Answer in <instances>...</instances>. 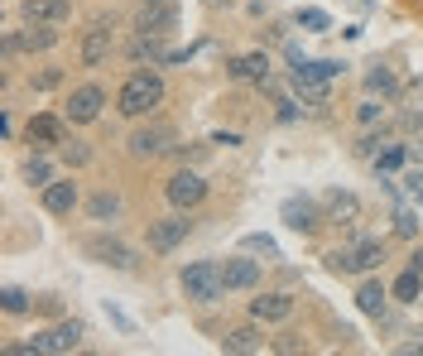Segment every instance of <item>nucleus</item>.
<instances>
[{"instance_id":"obj_1","label":"nucleus","mask_w":423,"mask_h":356,"mask_svg":"<svg viewBox=\"0 0 423 356\" xmlns=\"http://www.w3.org/2000/svg\"><path fill=\"white\" fill-rule=\"evenodd\" d=\"M164 78H159L154 68H135L130 78L121 82V97H116V111L125 116V121H140V116H149L154 106H164Z\"/></svg>"},{"instance_id":"obj_2","label":"nucleus","mask_w":423,"mask_h":356,"mask_svg":"<svg viewBox=\"0 0 423 356\" xmlns=\"http://www.w3.org/2000/svg\"><path fill=\"white\" fill-rule=\"evenodd\" d=\"M87 328H82L78 318H68V323H58V328H44L34 332V342H5V356H39V352H78Z\"/></svg>"},{"instance_id":"obj_3","label":"nucleus","mask_w":423,"mask_h":356,"mask_svg":"<svg viewBox=\"0 0 423 356\" xmlns=\"http://www.w3.org/2000/svg\"><path fill=\"white\" fill-rule=\"evenodd\" d=\"M111 54H116V20L111 15H97L78 39V63L82 68H102Z\"/></svg>"},{"instance_id":"obj_4","label":"nucleus","mask_w":423,"mask_h":356,"mask_svg":"<svg viewBox=\"0 0 423 356\" xmlns=\"http://www.w3.org/2000/svg\"><path fill=\"white\" fill-rule=\"evenodd\" d=\"M183 294L192 303H216L226 294V279H221V265L216 260H192L183 270Z\"/></svg>"},{"instance_id":"obj_5","label":"nucleus","mask_w":423,"mask_h":356,"mask_svg":"<svg viewBox=\"0 0 423 356\" xmlns=\"http://www.w3.org/2000/svg\"><path fill=\"white\" fill-rule=\"evenodd\" d=\"M173 145H178V130L168 121H154V125H140L130 135V154L135 159H159V154H173Z\"/></svg>"},{"instance_id":"obj_6","label":"nucleus","mask_w":423,"mask_h":356,"mask_svg":"<svg viewBox=\"0 0 423 356\" xmlns=\"http://www.w3.org/2000/svg\"><path fill=\"white\" fill-rule=\"evenodd\" d=\"M279 221L289 226V231H317L322 221H327V212H322V202L317 197H303V192H293V197H284V207H279Z\"/></svg>"},{"instance_id":"obj_7","label":"nucleus","mask_w":423,"mask_h":356,"mask_svg":"<svg viewBox=\"0 0 423 356\" xmlns=\"http://www.w3.org/2000/svg\"><path fill=\"white\" fill-rule=\"evenodd\" d=\"M82 255L97 260V265H111V270H135V250L121 236H87L82 241Z\"/></svg>"},{"instance_id":"obj_8","label":"nucleus","mask_w":423,"mask_h":356,"mask_svg":"<svg viewBox=\"0 0 423 356\" xmlns=\"http://www.w3.org/2000/svg\"><path fill=\"white\" fill-rule=\"evenodd\" d=\"M102 106H106V87L102 82H82V87H73V97H68L63 116H68L73 125H92V121L102 116Z\"/></svg>"},{"instance_id":"obj_9","label":"nucleus","mask_w":423,"mask_h":356,"mask_svg":"<svg viewBox=\"0 0 423 356\" xmlns=\"http://www.w3.org/2000/svg\"><path fill=\"white\" fill-rule=\"evenodd\" d=\"M164 197H168L178 212H183V207H197V202L207 197V178H202L197 168H188V164H183L178 173H173V178H168V183H164Z\"/></svg>"},{"instance_id":"obj_10","label":"nucleus","mask_w":423,"mask_h":356,"mask_svg":"<svg viewBox=\"0 0 423 356\" xmlns=\"http://www.w3.org/2000/svg\"><path fill=\"white\" fill-rule=\"evenodd\" d=\"M188 231H192L188 217H159V221H149V231H145V246L154 250V255H168V250H178L188 241Z\"/></svg>"},{"instance_id":"obj_11","label":"nucleus","mask_w":423,"mask_h":356,"mask_svg":"<svg viewBox=\"0 0 423 356\" xmlns=\"http://www.w3.org/2000/svg\"><path fill=\"white\" fill-rule=\"evenodd\" d=\"M168 34H149V29H135V39L125 44V58H130L135 68H145V63H168Z\"/></svg>"},{"instance_id":"obj_12","label":"nucleus","mask_w":423,"mask_h":356,"mask_svg":"<svg viewBox=\"0 0 423 356\" xmlns=\"http://www.w3.org/2000/svg\"><path fill=\"white\" fill-rule=\"evenodd\" d=\"M293 308H298V299L284 294V289H274V294H260V299L250 303V318L255 323H289Z\"/></svg>"},{"instance_id":"obj_13","label":"nucleus","mask_w":423,"mask_h":356,"mask_svg":"<svg viewBox=\"0 0 423 356\" xmlns=\"http://www.w3.org/2000/svg\"><path fill=\"white\" fill-rule=\"evenodd\" d=\"M135 29H149V34H168V39H173V29H178V0L145 5V10H140V20H135Z\"/></svg>"},{"instance_id":"obj_14","label":"nucleus","mask_w":423,"mask_h":356,"mask_svg":"<svg viewBox=\"0 0 423 356\" xmlns=\"http://www.w3.org/2000/svg\"><path fill=\"white\" fill-rule=\"evenodd\" d=\"M82 202V192L73 178H53L49 188H44V212L49 217H73V207Z\"/></svg>"},{"instance_id":"obj_15","label":"nucleus","mask_w":423,"mask_h":356,"mask_svg":"<svg viewBox=\"0 0 423 356\" xmlns=\"http://www.w3.org/2000/svg\"><path fill=\"white\" fill-rule=\"evenodd\" d=\"M20 15L29 25H68L73 20V0H25Z\"/></svg>"},{"instance_id":"obj_16","label":"nucleus","mask_w":423,"mask_h":356,"mask_svg":"<svg viewBox=\"0 0 423 356\" xmlns=\"http://www.w3.org/2000/svg\"><path fill=\"white\" fill-rule=\"evenodd\" d=\"M63 121H68V116H49V111H44V116H34V121H29V130H25V140L29 145H34V149H58V145H63Z\"/></svg>"},{"instance_id":"obj_17","label":"nucleus","mask_w":423,"mask_h":356,"mask_svg":"<svg viewBox=\"0 0 423 356\" xmlns=\"http://www.w3.org/2000/svg\"><path fill=\"white\" fill-rule=\"evenodd\" d=\"M226 73L236 78V82H264V78H274V63H269V54H240L226 63Z\"/></svg>"},{"instance_id":"obj_18","label":"nucleus","mask_w":423,"mask_h":356,"mask_svg":"<svg viewBox=\"0 0 423 356\" xmlns=\"http://www.w3.org/2000/svg\"><path fill=\"white\" fill-rule=\"evenodd\" d=\"M221 279H226V294H240V289H255L260 284V260H226L221 265Z\"/></svg>"},{"instance_id":"obj_19","label":"nucleus","mask_w":423,"mask_h":356,"mask_svg":"<svg viewBox=\"0 0 423 356\" xmlns=\"http://www.w3.org/2000/svg\"><path fill=\"white\" fill-rule=\"evenodd\" d=\"M322 212H327V221H356V217H361V197H356V192L332 188L327 197H322Z\"/></svg>"},{"instance_id":"obj_20","label":"nucleus","mask_w":423,"mask_h":356,"mask_svg":"<svg viewBox=\"0 0 423 356\" xmlns=\"http://www.w3.org/2000/svg\"><path fill=\"white\" fill-rule=\"evenodd\" d=\"M385 241H356L351 246V274H370V270H380L385 265Z\"/></svg>"},{"instance_id":"obj_21","label":"nucleus","mask_w":423,"mask_h":356,"mask_svg":"<svg viewBox=\"0 0 423 356\" xmlns=\"http://www.w3.org/2000/svg\"><path fill=\"white\" fill-rule=\"evenodd\" d=\"M385 299H390V294H385L380 279H366V284L356 289V308H361L366 318H385Z\"/></svg>"},{"instance_id":"obj_22","label":"nucleus","mask_w":423,"mask_h":356,"mask_svg":"<svg viewBox=\"0 0 423 356\" xmlns=\"http://www.w3.org/2000/svg\"><path fill=\"white\" fill-rule=\"evenodd\" d=\"M366 92H370V97L380 92L385 102H395V97H399V78L385 68V63H370V68H366Z\"/></svg>"},{"instance_id":"obj_23","label":"nucleus","mask_w":423,"mask_h":356,"mask_svg":"<svg viewBox=\"0 0 423 356\" xmlns=\"http://www.w3.org/2000/svg\"><path fill=\"white\" fill-rule=\"evenodd\" d=\"M87 217L92 221H116L121 217V197H116L111 188H97L92 197H87Z\"/></svg>"},{"instance_id":"obj_24","label":"nucleus","mask_w":423,"mask_h":356,"mask_svg":"<svg viewBox=\"0 0 423 356\" xmlns=\"http://www.w3.org/2000/svg\"><path fill=\"white\" fill-rule=\"evenodd\" d=\"M221 347H226V352H260L264 337H260V328H231L221 337Z\"/></svg>"},{"instance_id":"obj_25","label":"nucleus","mask_w":423,"mask_h":356,"mask_svg":"<svg viewBox=\"0 0 423 356\" xmlns=\"http://www.w3.org/2000/svg\"><path fill=\"white\" fill-rule=\"evenodd\" d=\"M390 294H395L399 303H419V294H423V270H414V265H409V270L395 279V289H390Z\"/></svg>"},{"instance_id":"obj_26","label":"nucleus","mask_w":423,"mask_h":356,"mask_svg":"<svg viewBox=\"0 0 423 356\" xmlns=\"http://www.w3.org/2000/svg\"><path fill=\"white\" fill-rule=\"evenodd\" d=\"M404 164H409V149H404V145H385V149L375 154V173H399Z\"/></svg>"},{"instance_id":"obj_27","label":"nucleus","mask_w":423,"mask_h":356,"mask_svg":"<svg viewBox=\"0 0 423 356\" xmlns=\"http://www.w3.org/2000/svg\"><path fill=\"white\" fill-rule=\"evenodd\" d=\"M293 25H298V29H308V34H327V29H332V15L308 5V10H298V20H293Z\"/></svg>"},{"instance_id":"obj_28","label":"nucleus","mask_w":423,"mask_h":356,"mask_svg":"<svg viewBox=\"0 0 423 356\" xmlns=\"http://www.w3.org/2000/svg\"><path fill=\"white\" fill-rule=\"evenodd\" d=\"M240 250H250V255H269V260H279V246H274V236H264V231H250V236H240Z\"/></svg>"},{"instance_id":"obj_29","label":"nucleus","mask_w":423,"mask_h":356,"mask_svg":"<svg viewBox=\"0 0 423 356\" xmlns=\"http://www.w3.org/2000/svg\"><path fill=\"white\" fill-rule=\"evenodd\" d=\"M25 183H29V188H49V183H53V164L34 154V159L25 164Z\"/></svg>"},{"instance_id":"obj_30","label":"nucleus","mask_w":423,"mask_h":356,"mask_svg":"<svg viewBox=\"0 0 423 356\" xmlns=\"http://www.w3.org/2000/svg\"><path fill=\"white\" fill-rule=\"evenodd\" d=\"M58 154H63V164H68V168H82L87 159H92V149H87L82 140H63V145H58Z\"/></svg>"},{"instance_id":"obj_31","label":"nucleus","mask_w":423,"mask_h":356,"mask_svg":"<svg viewBox=\"0 0 423 356\" xmlns=\"http://www.w3.org/2000/svg\"><path fill=\"white\" fill-rule=\"evenodd\" d=\"M212 154V145H173V159L178 164H202Z\"/></svg>"},{"instance_id":"obj_32","label":"nucleus","mask_w":423,"mask_h":356,"mask_svg":"<svg viewBox=\"0 0 423 356\" xmlns=\"http://www.w3.org/2000/svg\"><path fill=\"white\" fill-rule=\"evenodd\" d=\"M385 140H390V135H385V130H370V135H361V145H356V154H361V159H375Z\"/></svg>"},{"instance_id":"obj_33","label":"nucleus","mask_w":423,"mask_h":356,"mask_svg":"<svg viewBox=\"0 0 423 356\" xmlns=\"http://www.w3.org/2000/svg\"><path fill=\"white\" fill-rule=\"evenodd\" d=\"M0 303H5V313H25V308H29V294H25V289H15V284H10V289L0 294Z\"/></svg>"},{"instance_id":"obj_34","label":"nucleus","mask_w":423,"mask_h":356,"mask_svg":"<svg viewBox=\"0 0 423 356\" xmlns=\"http://www.w3.org/2000/svg\"><path fill=\"white\" fill-rule=\"evenodd\" d=\"M102 308H106V318H111V323H116V328L125 332V337H135V318H130V313H121V308H116V303H111V299H106Z\"/></svg>"},{"instance_id":"obj_35","label":"nucleus","mask_w":423,"mask_h":356,"mask_svg":"<svg viewBox=\"0 0 423 356\" xmlns=\"http://www.w3.org/2000/svg\"><path fill=\"white\" fill-rule=\"evenodd\" d=\"M58 82H63V68H44L39 78H29V87H34V92H53Z\"/></svg>"},{"instance_id":"obj_36","label":"nucleus","mask_w":423,"mask_h":356,"mask_svg":"<svg viewBox=\"0 0 423 356\" xmlns=\"http://www.w3.org/2000/svg\"><path fill=\"white\" fill-rule=\"evenodd\" d=\"M356 121H361V125H380V121H385V106H380V102H361V111H356Z\"/></svg>"},{"instance_id":"obj_37","label":"nucleus","mask_w":423,"mask_h":356,"mask_svg":"<svg viewBox=\"0 0 423 356\" xmlns=\"http://www.w3.org/2000/svg\"><path fill=\"white\" fill-rule=\"evenodd\" d=\"M303 68H308V73H317V78H327V82L342 73V63H337V58H322V63H308V58H303Z\"/></svg>"},{"instance_id":"obj_38","label":"nucleus","mask_w":423,"mask_h":356,"mask_svg":"<svg viewBox=\"0 0 423 356\" xmlns=\"http://www.w3.org/2000/svg\"><path fill=\"white\" fill-rule=\"evenodd\" d=\"M395 231H399V236H414V231H419V217H414L409 207H399V212H395Z\"/></svg>"},{"instance_id":"obj_39","label":"nucleus","mask_w":423,"mask_h":356,"mask_svg":"<svg viewBox=\"0 0 423 356\" xmlns=\"http://www.w3.org/2000/svg\"><path fill=\"white\" fill-rule=\"evenodd\" d=\"M399 125H404V130H423V111H404Z\"/></svg>"},{"instance_id":"obj_40","label":"nucleus","mask_w":423,"mask_h":356,"mask_svg":"<svg viewBox=\"0 0 423 356\" xmlns=\"http://www.w3.org/2000/svg\"><path fill=\"white\" fill-rule=\"evenodd\" d=\"M274 352H303V342H298V337H293V332H284V337H279V342H274Z\"/></svg>"},{"instance_id":"obj_41","label":"nucleus","mask_w":423,"mask_h":356,"mask_svg":"<svg viewBox=\"0 0 423 356\" xmlns=\"http://www.w3.org/2000/svg\"><path fill=\"white\" fill-rule=\"evenodd\" d=\"M212 145H240V135H231V130H216V135H212Z\"/></svg>"},{"instance_id":"obj_42","label":"nucleus","mask_w":423,"mask_h":356,"mask_svg":"<svg viewBox=\"0 0 423 356\" xmlns=\"http://www.w3.org/2000/svg\"><path fill=\"white\" fill-rule=\"evenodd\" d=\"M414 270H423V241L414 246Z\"/></svg>"},{"instance_id":"obj_43","label":"nucleus","mask_w":423,"mask_h":356,"mask_svg":"<svg viewBox=\"0 0 423 356\" xmlns=\"http://www.w3.org/2000/svg\"><path fill=\"white\" fill-rule=\"evenodd\" d=\"M135 5H140V10H145V5H159V0H135Z\"/></svg>"},{"instance_id":"obj_44","label":"nucleus","mask_w":423,"mask_h":356,"mask_svg":"<svg viewBox=\"0 0 423 356\" xmlns=\"http://www.w3.org/2000/svg\"><path fill=\"white\" fill-rule=\"evenodd\" d=\"M419 159H423V140H419Z\"/></svg>"}]
</instances>
